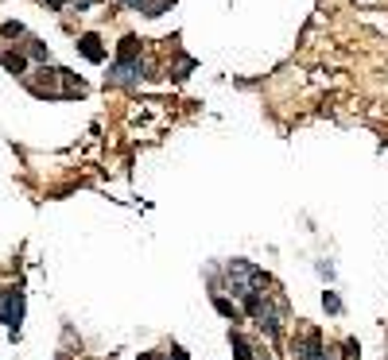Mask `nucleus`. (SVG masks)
Listing matches in <instances>:
<instances>
[{"label": "nucleus", "mask_w": 388, "mask_h": 360, "mask_svg": "<svg viewBox=\"0 0 388 360\" xmlns=\"http://www.w3.org/2000/svg\"><path fill=\"white\" fill-rule=\"evenodd\" d=\"M225 275H229V291L237 294V299H249V294L268 287V272H261V267L249 263V260H229Z\"/></svg>", "instance_id": "nucleus-1"}, {"label": "nucleus", "mask_w": 388, "mask_h": 360, "mask_svg": "<svg viewBox=\"0 0 388 360\" xmlns=\"http://www.w3.org/2000/svg\"><path fill=\"white\" fill-rule=\"evenodd\" d=\"M39 78H28V89L35 93V97H67V89L58 86L62 82V66H55V70H35Z\"/></svg>", "instance_id": "nucleus-2"}, {"label": "nucleus", "mask_w": 388, "mask_h": 360, "mask_svg": "<svg viewBox=\"0 0 388 360\" xmlns=\"http://www.w3.org/2000/svg\"><path fill=\"white\" fill-rule=\"evenodd\" d=\"M19 318H24V291L19 287H4L0 291V321H8L12 330H16Z\"/></svg>", "instance_id": "nucleus-3"}, {"label": "nucleus", "mask_w": 388, "mask_h": 360, "mask_svg": "<svg viewBox=\"0 0 388 360\" xmlns=\"http://www.w3.org/2000/svg\"><path fill=\"white\" fill-rule=\"evenodd\" d=\"M295 360H326V345H322L319 330H307L295 341Z\"/></svg>", "instance_id": "nucleus-4"}, {"label": "nucleus", "mask_w": 388, "mask_h": 360, "mask_svg": "<svg viewBox=\"0 0 388 360\" xmlns=\"http://www.w3.org/2000/svg\"><path fill=\"white\" fill-rule=\"evenodd\" d=\"M140 70H144V62L136 59V62H121L116 59V66L109 70V86H136V82H140Z\"/></svg>", "instance_id": "nucleus-5"}, {"label": "nucleus", "mask_w": 388, "mask_h": 360, "mask_svg": "<svg viewBox=\"0 0 388 360\" xmlns=\"http://www.w3.org/2000/svg\"><path fill=\"white\" fill-rule=\"evenodd\" d=\"M229 345H233V357H237V360H268L264 352L256 357V345H252L245 333H233V330H229Z\"/></svg>", "instance_id": "nucleus-6"}, {"label": "nucleus", "mask_w": 388, "mask_h": 360, "mask_svg": "<svg viewBox=\"0 0 388 360\" xmlns=\"http://www.w3.org/2000/svg\"><path fill=\"white\" fill-rule=\"evenodd\" d=\"M82 55H86L89 62H105V47H101V39H97L94 31H86V35H78V43H74Z\"/></svg>", "instance_id": "nucleus-7"}, {"label": "nucleus", "mask_w": 388, "mask_h": 360, "mask_svg": "<svg viewBox=\"0 0 388 360\" xmlns=\"http://www.w3.org/2000/svg\"><path fill=\"white\" fill-rule=\"evenodd\" d=\"M116 59H121V62H136V59H140V39H136V35H125L121 47H116Z\"/></svg>", "instance_id": "nucleus-8"}, {"label": "nucleus", "mask_w": 388, "mask_h": 360, "mask_svg": "<svg viewBox=\"0 0 388 360\" xmlns=\"http://www.w3.org/2000/svg\"><path fill=\"white\" fill-rule=\"evenodd\" d=\"M0 62H4V70H8V74H24V70H28V59H24L19 50H4V55H0Z\"/></svg>", "instance_id": "nucleus-9"}, {"label": "nucleus", "mask_w": 388, "mask_h": 360, "mask_svg": "<svg viewBox=\"0 0 388 360\" xmlns=\"http://www.w3.org/2000/svg\"><path fill=\"white\" fill-rule=\"evenodd\" d=\"M171 4L175 0H144L140 12H144V16H164V12H171Z\"/></svg>", "instance_id": "nucleus-10"}, {"label": "nucleus", "mask_w": 388, "mask_h": 360, "mask_svg": "<svg viewBox=\"0 0 388 360\" xmlns=\"http://www.w3.org/2000/svg\"><path fill=\"white\" fill-rule=\"evenodd\" d=\"M213 310L222 314V318H233V321L241 318V314H237V306H233L229 299H222V294H218V299H213Z\"/></svg>", "instance_id": "nucleus-11"}, {"label": "nucleus", "mask_w": 388, "mask_h": 360, "mask_svg": "<svg viewBox=\"0 0 388 360\" xmlns=\"http://www.w3.org/2000/svg\"><path fill=\"white\" fill-rule=\"evenodd\" d=\"M28 55H31V59H39V62L51 59V50H47V43H43V39H28Z\"/></svg>", "instance_id": "nucleus-12"}, {"label": "nucleus", "mask_w": 388, "mask_h": 360, "mask_svg": "<svg viewBox=\"0 0 388 360\" xmlns=\"http://www.w3.org/2000/svg\"><path fill=\"white\" fill-rule=\"evenodd\" d=\"M28 31H24V23L19 20H12V23H4V39H24Z\"/></svg>", "instance_id": "nucleus-13"}, {"label": "nucleus", "mask_w": 388, "mask_h": 360, "mask_svg": "<svg viewBox=\"0 0 388 360\" xmlns=\"http://www.w3.org/2000/svg\"><path fill=\"white\" fill-rule=\"evenodd\" d=\"M322 306H326L330 314H338V310H342V299H338L334 291H322Z\"/></svg>", "instance_id": "nucleus-14"}, {"label": "nucleus", "mask_w": 388, "mask_h": 360, "mask_svg": "<svg viewBox=\"0 0 388 360\" xmlns=\"http://www.w3.org/2000/svg\"><path fill=\"white\" fill-rule=\"evenodd\" d=\"M171 360H191V357H186V349H179V345H171Z\"/></svg>", "instance_id": "nucleus-15"}, {"label": "nucleus", "mask_w": 388, "mask_h": 360, "mask_svg": "<svg viewBox=\"0 0 388 360\" xmlns=\"http://www.w3.org/2000/svg\"><path fill=\"white\" fill-rule=\"evenodd\" d=\"M121 4H128V8H136V12H140V4H144V0H121Z\"/></svg>", "instance_id": "nucleus-16"}, {"label": "nucleus", "mask_w": 388, "mask_h": 360, "mask_svg": "<svg viewBox=\"0 0 388 360\" xmlns=\"http://www.w3.org/2000/svg\"><path fill=\"white\" fill-rule=\"evenodd\" d=\"M62 4H67V0H47V8H55V12L62 8Z\"/></svg>", "instance_id": "nucleus-17"}, {"label": "nucleus", "mask_w": 388, "mask_h": 360, "mask_svg": "<svg viewBox=\"0 0 388 360\" xmlns=\"http://www.w3.org/2000/svg\"><path fill=\"white\" fill-rule=\"evenodd\" d=\"M136 360H155V357H152V352H140V357H136Z\"/></svg>", "instance_id": "nucleus-18"}, {"label": "nucleus", "mask_w": 388, "mask_h": 360, "mask_svg": "<svg viewBox=\"0 0 388 360\" xmlns=\"http://www.w3.org/2000/svg\"><path fill=\"white\" fill-rule=\"evenodd\" d=\"M330 360H334V357H330Z\"/></svg>", "instance_id": "nucleus-19"}]
</instances>
